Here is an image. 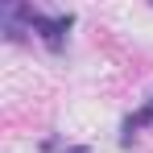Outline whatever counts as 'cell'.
Here are the masks:
<instances>
[{
  "label": "cell",
  "instance_id": "7a4b0ae2",
  "mask_svg": "<svg viewBox=\"0 0 153 153\" xmlns=\"http://www.w3.org/2000/svg\"><path fill=\"white\" fill-rule=\"evenodd\" d=\"M141 124H153V100H149V108H141L137 116L124 120V132H132V128H141Z\"/></svg>",
  "mask_w": 153,
  "mask_h": 153
},
{
  "label": "cell",
  "instance_id": "6da1fadb",
  "mask_svg": "<svg viewBox=\"0 0 153 153\" xmlns=\"http://www.w3.org/2000/svg\"><path fill=\"white\" fill-rule=\"evenodd\" d=\"M71 25H75V13H58V17H46V13H37V8L29 13V33H37L46 50H62Z\"/></svg>",
  "mask_w": 153,
  "mask_h": 153
}]
</instances>
